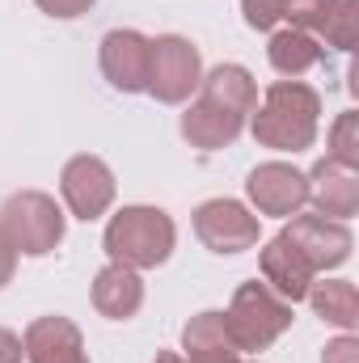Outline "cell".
<instances>
[{
	"mask_svg": "<svg viewBox=\"0 0 359 363\" xmlns=\"http://www.w3.org/2000/svg\"><path fill=\"white\" fill-rule=\"evenodd\" d=\"M317 127H321V93L304 81H275L250 114L254 140L270 152H292V157L317 144Z\"/></svg>",
	"mask_w": 359,
	"mask_h": 363,
	"instance_id": "obj_1",
	"label": "cell"
},
{
	"mask_svg": "<svg viewBox=\"0 0 359 363\" xmlns=\"http://www.w3.org/2000/svg\"><path fill=\"white\" fill-rule=\"evenodd\" d=\"M178 245V224L165 207L153 203H127L110 216L101 233V250L110 262L131 267V271H157L170 262Z\"/></svg>",
	"mask_w": 359,
	"mask_h": 363,
	"instance_id": "obj_2",
	"label": "cell"
},
{
	"mask_svg": "<svg viewBox=\"0 0 359 363\" xmlns=\"http://www.w3.org/2000/svg\"><path fill=\"white\" fill-rule=\"evenodd\" d=\"M296 321V304H287L283 296H275L267 283L250 279L233 291L228 308H224V325L233 334V347L241 355H263L270 342H279Z\"/></svg>",
	"mask_w": 359,
	"mask_h": 363,
	"instance_id": "obj_3",
	"label": "cell"
},
{
	"mask_svg": "<svg viewBox=\"0 0 359 363\" xmlns=\"http://www.w3.org/2000/svg\"><path fill=\"white\" fill-rule=\"evenodd\" d=\"M0 228H4V237L13 241L17 254H26V258H47V254L64 241L68 216H64V207H60L47 190H17V194H9L4 207H0Z\"/></svg>",
	"mask_w": 359,
	"mask_h": 363,
	"instance_id": "obj_4",
	"label": "cell"
},
{
	"mask_svg": "<svg viewBox=\"0 0 359 363\" xmlns=\"http://www.w3.org/2000/svg\"><path fill=\"white\" fill-rule=\"evenodd\" d=\"M203 81V55L190 38L182 34H157L153 38V55H148V85L161 106H182L190 101V93H199Z\"/></svg>",
	"mask_w": 359,
	"mask_h": 363,
	"instance_id": "obj_5",
	"label": "cell"
},
{
	"mask_svg": "<svg viewBox=\"0 0 359 363\" xmlns=\"http://www.w3.org/2000/svg\"><path fill=\"white\" fill-rule=\"evenodd\" d=\"M194 237L211 254H245L263 237V216H254L241 199H207L194 207Z\"/></svg>",
	"mask_w": 359,
	"mask_h": 363,
	"instance_id": "obj_6",
	"label": "cell"
},
{
	"mask_svg": "<svg viewBox=\"0 0 359 363\" xmlns=\"http://www.w3.org/2000/svg\"><path fill=\"white\" fill-rule=\"evenodd\" d=\"M60 194H64V207L68 216L77 220H101L110 207H114V194H118V182H114V169L101 161V157H72L64 169H60Z\"/></svg>",
	"mask_w": 359,
	"mask_h": 363,
	"instance_id": "obj_7",
	"label": "cell"
},
{
	"mask_svg": "<svg viewBox=\"0 0 359 363\" xmlns=\"http://www.w3.org/2000/svg\"><path fill=\"white\" fill-rule=\"evenodd\" d=\"M287 245H296L300 254H304V262L313 267V271H338L347 258H351V250H355V237H351V228L343 224V220H330V216H287V224H283V233H279Z\"/></svg>",
	"mask_w": 359,
	"mask_h": 363,
	"instance_id": "obj_8",
	"label": "cell"
},
{
	"mask_svg": "<svg viewBox=\"0 0 359 363\" xmlns=\"http://www.w3.org/2000/svg\"><path fill=\"white\" fill-rule=\"evenodd\" d=\"M245 194H250L254 216L287 220V216H300V207L309 203V178L292 161H263V165L250 169Z\"/></svg>",
	"mask_w": 359,
	"mask_h": 363,
	"instance_id": "obj_9",
	"label": "cell"
},
{
	"mask_svg": "<svg viewBox=\"0 0 359 363\" xmlns=\"http://www.w3.org/2000/svg\"><path fill=\"white\" fill-rule=\"evenodd\" d=\"M148 55L153 38L140 30H110L97 47V68L118 93H144L148 85Z\"/></svg>",
	"mask_w": 359,
	"mask_h": 363,
	"instance_id": "obj_10",
	"label": "cell"
},
{
	"mask_svg": "<svg viewBox=\"0 0 359 363\" xmlns=\"http://www.w3.org/2000/svg\"><path fill=\"white\" fill-rule=\"evenodd\" d=\"M21 347H26V359L30 363H89L81 325L60 317V313L30 321L26 334H21Z\"/></svg>",
	"mask_w": 359,
	"mask_h": 363,
	"instance_id": "obj_11",
	"label": "cell"
},
{
	"mask_svg": "<svg viewBox=\"0 0 359 363\" xmlns=\"http://www.w3.org/2000/svg\"><path fill=\"white\" fill-rule=\"evenodd\" d=\"M309 178V203L317 207V216H330V220H351L359 211V169L334 161V157H321L313 165Z\"/></svg>",
	"mask_w": 359,
	"mask_h": 363,
	"instance_id": "obj_12",
	"label": "cell"
},
{
	"mask_svg": "<svg viewBox=\"0 0 359 363\" xmlns=\"http://www.w3.org/2000/svg\"><path fill=\"white\" fill-rule=\"evenodd\" d=\"M182 140L199 152H220L228 144H237V135L245 131V118L228 114L224 106L207 101V97H194L186 110H182V123H178Z\"/></svg>",
	"mask_w": 359,
	"mask_h": 363,
	"instance_id": "obj_13",
	"label": "cell"
},
{
	"mask_svg": "<svg viewBox=\"0 0 359 363\" xmlns=\"http://www.w3.org/2000/svg\"><path fill=\"white\" fill-rule=\"evenodd\" d=\"M258 267H263V283H267L275 296H283L287 304H300L313 287L317 271L304 262V254L296 245H287L283 237H270L258 254Z\"/></svg>",
	"mask_w": 359,
	"mask_h": 363,
	"instance_id": "obj_14",
	"label": "cell"
},
{
	"mask_svg": "<svg viewBox=\"0 0 359 363\" xmlns=\"http://www.w3.org/2000/svg\"><path fill=\"white\" fill-rule=\"evenodd\" d=\"M93 308L106 321H131L144 308V279H140V271L106 262L93 274Z\"/></svg>",
	"mask_w": 359,
	"mask_h": 363,
	"instance_id": "obj_15",
	"label": "cell"
},
{
	"mask_svg": "<svg viewBox=\"0 0 359 363\" xmlns=\"http://www.w3.org/2000/svg\"><path fill=\"white\" fill-rule=\"evenodd\" d=\"M199 97H207V101H216V106H224L228 114H237V118L250 123V114H254V106H258V81H254V72L241 68V64H216L211 72H203Z\"/></svg>",
	"mask_w": 359,
	"mask_h": 363,
	"instance_id": "obj_16",
	"label": "cell"
},
{
	"mask_svg": "<svg viewBox=\"0 0 359 363\" xmlns=\"http://www.w3.org/2000/svg\"><path fill=\"white\" fill-rule=\"evenodd\" d=\"M267 60L283 81H296V77H304L309 68L321 64V43L313 34H304V30H292V26L287 30H270Z\"/></svg>",
	"mask_w": 359,
	"mask_h": 363,
	"instance_id": "obj_17",
	"label": "cell"
},
{
	"mask_svg": "<svg viewBox=\"0 0 359 363\" xmlns=\"http://www.w3.org/2000/svg\"><path fill=\"white\" fill-rule=\"evenodd\" d=\"M304 300L313 304V313L321 321L338 325L343 334H355L359 330V291L351 279H321V283L313 279V287H309Z\"/></svg>",
	"mask_w": 359,
	"mask_h": 363,
	"instance_id": "obj_18",
	"label": "cell"
},
{
	"mask_svg": "<svg viewBox=\"0 0 359 363\" xmlns=\"http://www.w3.org/2000/svg\"><path fill=\"white\" fill-rule=\"evenodd\" d=\"M182 355H241L220 308H203L182 325Z\"/></svg>",
	"mask_w": 359,
	"mask_h": 363,
	"instance_id": "obj_19",
	"label": "cell"
},
{
	"mask_svg": "<svg viewBox=\"0 0 359 363\" xmlns=\"http://www.w3.org/2000/svg\"><path fill=\"white\" fill-rule=\"evenodd\" d=\"M334 4L338 0H283V21H292V30H304L317 38V34H326Z\"/></svg>",
	"mask_w": 359,
	"mask_h": 363,
	"instance_id": "obj_20",
	"label": "cell"
},
{
	"mask_svg": "<svg viewBox=\"0 0 359 363\" xmlns=\"http://www.w3.org/2000/svg\"><path fill=\"white\" fill-rule=\"evenodd\" d=\"M326 140H330V152H326V157H334V161L359 169V114L355 110H343V114L334 118V127H330Z\"/></svg>",
	"mask_w": 359,
	"mask_h": 363,
	"instance_id": "obj_21",
	"label": "cell"
},
{
	"mask_svg": "<svg viewBox=\"0 0 359 363\" xmlns=\"http://www.w3.org/2000/svg\"><path fill=\"white\" fill-rule=\"evenodd\" d=\"M326 47H338V51H351L359 38V0H338L334 4V17L326 26Z\"/></svg>",
	"mask_w": 359,
	"mask_h": 363,
	"instance_id": "obj_22",
	"label": "cell"
},
{
	"mask_svg": "<svg viewBox=\"0 0 359 363\" xmlns=\"http://www.w3.org/2000/svg\"><path fill=\"white\" fill-rule=\"evenodd\" d=\"M241 17H245L250 30L270 34V30L283 21V0H241Z\"/></svg>",
	"mask_w": 359,
	"mask_h": 363,
	"instance_id": "obj_23",
	"label": "cell"
},
{
	"mask_svg": "<svg viewBox=\"0 0 359 363\" xmlns=\"http://www.w3.org/2000/svg\"><path fill=\"white\" fill-rule=\"evenodd\" d=\"M34 4H38V13L55 17V21H72V17H85L97 0H34Z\"/></svg>",
	"mask_w": 359,
	"mask_h": 363,
	"instance_id": "obj_24",
	"label": "cell"
},
{
	"mask_svg": "<svg viewBox=\"0 0 359 363\" xmlns=\"http://www.w3.org/2000/svg\"><path fill=\"white\" fill-rule=\"evenodd\" d=\"M321 363H359V338L355 334H338L334 342H326Z\"/></svg>",
	"mask_w": 359,
	"mask_h": 363,
	"instance_id": "obj_25",
	"label": "cell"
},
{
	"mask_svg": "<svg viewBox=\"0 0 359 363\" xmlns=\"http://www.w3.org/2000/svg\"><path fill=\"white\" fill-rule=\"evenodd\" d=\"M17 250H13V241L4 237V228H0V287H9L13 283V271H17Z\"/></svg>",
	"mask_w": 359,
	"mask_h": 363,
	"instance_id": "obj_26",
	"label": "cell"
},
{
	"mask_svg": "<svg viewBox=\"0 0 359 363\" xmlns=\"http://www.w3.org/2000/svg\"><path fill=\"white\" fill-rule=\"evenodd\" d=\"M153 363H186V355H182V351H157Z\"/></svg>",
	"mask_w": 359,
	"mask_h": 363,
	"instance_id": "obj_27",
	"label": "cell"
},
{
	"mask_svg": "<svg viewBox=\"0 0 359 363\" xmlns=\"http://www.w3.org/2000/svg\"><path fill=\"white\" fill-rule=\"evenodd\" d=\"M241 363H263V359H241Z\"/></svg>",
	"mask_w": 359,
	"mask_h": 363,
	"instance_id": "obj_28",
	"label": "cell"
}]
</instances>
